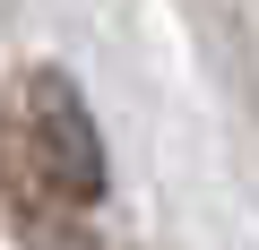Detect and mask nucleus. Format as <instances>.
<instances>
[{"mask_svg": "<svg viewBox=\"0 0 259 250\" xmlns=\"http://www.w3.org/2000/svg\"><path fill=\"white\" fill-rule=\"evenodd\" d=\"M18 198H52V207H95L104 198V147H95V121L78 104V86L61 69H35L18 86Z\"/></svg>", "mask_w": 259, "mask_h": 250, "instance_id": "f257e3e1", "label": "nucleus"}]
</instances>
